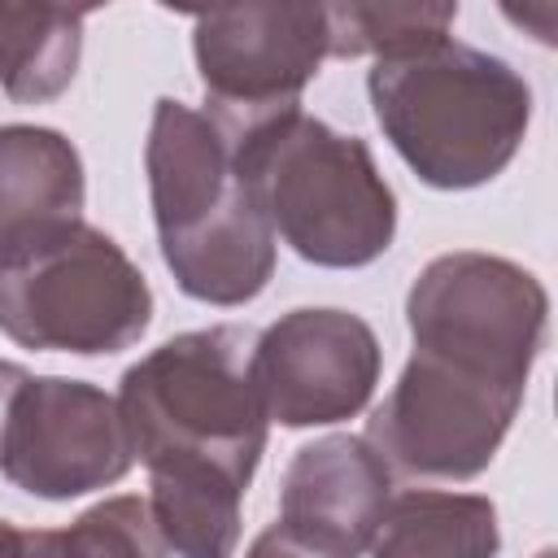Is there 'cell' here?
Segmentation results:
<instances>
[{"label":"cell","instance_id":"obj_1","mask_svg":"<svg viewBox=\"0 0 558 558\" xmlns=\"http://www.w3.org/2000/svg\"><path fill=\"white\" fill-rule=\"evenodd\" d=\"M253 344V327L218 323L170 336L122 371L118 410L148 484L248 493L270 427Z\"/></svg>","mask_w":558,"mask_h":558},{"label":"cell","instance_id":"obj_2","mask_svg":"<svg viewBox=\"0 0 558 558\" xmlns=\"http://www.w3.org/2000/svg\"><path fill=\"white\" fill-rule=\"evenodd\" d=\"M366 96L384 140L436 192L493 183L532 122L527 78L506 57L453 35L375 61Z\"/></svg>","mask_w":558,"mask_h":558},{"label":"cell","instance_id":"obj_3","mask_svg":"<svg viewBox=\"0 0 558 558\" xmlns=\"http://www.w3.org/2000/svg\"><path fill=\"white\" fill-rule=\"evenodd\" d=\"M144 170L161 262L179 292L222 310L253 301L275 275V231L240 179L227 135L201 109L161 96Z\"/></svg>","mask_w":558,"mask_h":558},{"label":"cell","instance_id":"obj_4","mask_svg":"<svg viewBox=\"0 0 558 558\" xmlns=\"http://www.w3.org/2000/svg\"><path fill=\"white\" fill-rule=\"evenodd\" d=\"M275 240L323 270H357L392 248L397 196L366 140L292 109L227 135Z\"/></svg>","mask_w":558,"mask_h":558},{"label":"cell","instance_id":"obj_5","mask_svg":"<svg viewBox=\"0 0 558 558\" xmlns=\"http://www.w3.org/2000/svg\"><path fill=\"white\" fill-rule=\"evenodd\" d=\"M153 323V288L92 222H61L0 253V336L35 353L109 357Z\"/></svg>","mask_w":558,"mask_h":558},{"label":"cell","instance_id":"obj_6","mask_svg":"<svg viewBox=\"0 0 558 558\" xmlns=\"http://www.w3.org/2000/svg\"><path fill=\"white\" fill-rule=\"evenodd\" d=\"M405 323L414 353L527 392V375L545 349L549 296L519 262L458 248L414 275Z\"/></svg>","mask_w":558,"mask_h":558},{"label":"cell","instance_id":"obj_7","mask_svg":"<svg viewBox=\"0 0 558 558\" xmlns=\"http://www.w3.org/2000/svg\"><path fill=\"white\" fill-rule=\"evenodd\" d=\"M523 388L410 353L392 392L366 418V445L410 480H475L497 458Z\"/></svg>","mask_w":558,"mask_h":558},{"label":"cell","instance_id":"obj_8","mask_svg":"<svg viewBox=\"0 0 558 558\" xmlns=\"http://www.w3.org/2000/svg\"><path fill=\"white\" fill-rule=\"evenodd\" d=\"M192 57L205 87V118L240 135L301 109L305 83L327 57L323 4H235L192 22Z\"/></svg>","mask_w":558,"mask_h":558},{"label":"cell","instance_id":"obj_9","mask_svg":"<svg viewBox=\"0 0 558 558\" xmlns=\"http://www.w3.org/2000/svg\"><path fill=\"white\" fill-rule=\"evenodd\" d=\"M131 462L118 397L70 375H26L0 440V471L13 488L70 501L118 484Z\"/></svg>","mask_w":558,"mask_h":558},{"label":"cell","instance_id":"obj_10","mask_svg":"<svg viewBox=\"0 0 558 558\" xmlns=\"http://www.w3.org/2000/svg\"><path fill=\"white\" fill-rule=\"evenodd\" d=\"M384 349L371 323L336 305L279 314L253 344V375L266 418L279 427H327L375 397Z\"/></svg>","mask_w":558,"mask_h":558},{"label":"cell","instance_id":"obj_11","mask_svg":"<svg viewBox=\"0 0 558 558\" xmlns=\"http://www.w3.org/2000/svg\"><path fill=\"white\" fill-rule=\"evenodd\" d=\"M392 497V471L366 436H323L301 445L283 471L279 523L344 554H362Z\"/></svg>","mask_w":558,"mask_h":558},{"label":"cell","instance_id":"obj_12","mask_svg":"<svg viewBox=\"0 0 558 558\" xmlns=\"http://www.w3.org/2000/svg\"><path fill=\"white\" fill-rule=\"evenodd\" d=\"M83 201L87 179L70 135L35 122L0 126V253L61 222H78Z\"/></svg>","mask_w":558,"mask_h":558},{"label":"cell","instance_id":"obj_13","mask_svg":"<svg viewBox=\"0 0 558 558\" xmlns=\"http://www.w3.org/2000/svg\"><path fill=\"white\" fill-rule=\"evenodd\" d=\"M371 558H497V506L480 493L405 488L388 497Z\"/></svg>","mask_w":558,"mask_h":558},{"label":"cell","instance_id":"obj_14","mask_svg":"<svg viewBox=\"0 0 558 558\" xmlns=\"http://www.w3.org/2000/svg\"><path fill=\"white\" fill-rule=\"evenodd\" d=\"M87 9L0 4V87L17 105L57 100L83 61Z\"/></svg>","mask_w":558,"mask_h":558},{"label":"cell","instance_id":"obj_15","mask_svg":"<svg viewBox=\"0 0 558 558\" xmlns=\"http://www.w3.org/2000/svg\"><path fill=\"white\" fill-rule=\"evenodd\" d=\"M327 13V57H401L449 39L458 4H323Z\"/></svg>","mask_w":558,"mask_h":558},{"label":"cell","instance_id":"obj_16","mask_svg":"<svg viewBox=\"0 0 558 558\" xmlns=\"http://www.w3.org/2000/svg\"><path fill=\"white\" fill-rule=\"evenodd\" d=\"M144 497H105L70 527H52V558H166Z\"/></svg>","mask_w":558,"mask_h":558},{"label":"cell","instance_id":"obj_17","mask_svg":"<svg viewBox=\"0 0 558 558\" xmlns=\"http://www.w3.org/2000/svg\"><path fill=\"white\" fill-rule=\"evenodd\" d=\"M244 558H357V554H344V549H331L323 541H310V536H301V532H292L288 523L275 519L266 532L253 536Z\"/></svg>","mask_w":558,"mask_h":558},{"label":"cell","instance_id":"obj_18","mask_svg":"<svg viewBox=\"0 0 558 558\" xmlns=\"http://www.w3.org/2000/svg\"><path fill=\"white\" fill-rule=\"evenodd\" d=\"M0 558H52V527H17L0 514Z\"/></svg>","mask_w":558,"mask_h":558},{"label":"cell","instance_id":"obj_19","mask_svg":"<svg viewBox=\"0 0 558 558\" xmlns=\"http://www.w3.org/2000/svg\"><path fill=\"white\" fill-rule=\"evenodd\" d=\"M26 375H31V371H22L17 362H4V357H0V440H4V423H9V405H13V397H17V388L26 384Z\"/></svg>","mask_w":558,"mask_h":558},{"label":"cell","instance_id":"obj_20","mask_svg":"<svg viewBox=\"0 0 558 558\" xmlns=\"http://www.w3.org/2000/svg\"><path fill=\"white\" fill-rule=\"evenodd\" d=\"M536 558H558V554H554V549H541V554H536Z\"/></svg>","mask_w":558,"mask_h":558}]
</instances>
